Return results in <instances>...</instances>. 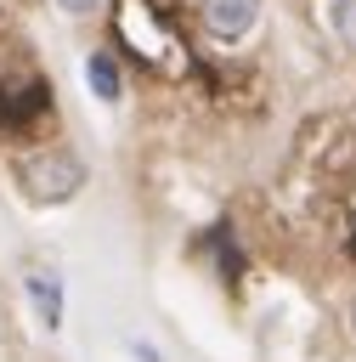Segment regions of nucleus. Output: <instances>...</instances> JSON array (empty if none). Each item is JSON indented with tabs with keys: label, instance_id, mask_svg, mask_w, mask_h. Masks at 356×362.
Listing matches in <instances>:
<instances>
[{
	"label": "nucleus",
	"instance_id": "nucleus-1",
	"mask_svg": "<svg viewBox=\"0 0 356 362\" xmlns=\"http://www.w3.org/2000/svg\"><path fill=\"white\" fill-rule=\"evenodd\" d=\"M17 187H28V198L40 204H68L85 187V164L68 147H34L17 158Z\"/></svg>",
	"mask_w": 356,
	"mask_h": 362
},
{
	"label": "nucleus",
	"instance_id": "nucleus-2",
	"mask_svg": "<svg viewBox=\"0 0 356 362\" xmlns=\"http://www.w3.org/2000/svg\"><path fill=\"white\" fill-rule=\"evenodd\" d=\"M198 11H203V28H209L220 45L243 40V34L260 23V0H198Z\"/></svg>",
	"mask_w": 356,
	"mask_h": 362
},
{
	"label": "nucleus",
	"instance_id": "nucleus-3",
	"mask_svg": "<svg viewBox=\"0 0 356 362\" xmlns=\"http://www.w3.org/2000/svg\"><path fill=\"white\" fill-rule=\"evenodd\" d=\"M51 107V79H28L23 90L0 85V130H23Z\"/></svg>",
	"mask_w": 356,
	"mask_h": 362
},
{
	"label": "nucleus",
	"instance_id": "nucleus-4",
	"mask_svg": "<svg viewBox=\"0 0 356 362\" xmlns=\"http://www.w3.org/2000/svg\"><path fill=\"white\" fill-rule=\"evenodd\" d=\"M28 305L45 322V334L62 328V277L57 272H28Z\"/></svg>",
	"mask_w": 356,
	"mask_h": 362
},
{
	"label": "nucleus",
	"instance_id": "nucleus-5",
	"mask_svg": "<svg viewBox=\"0 0 356 362\" xmlns=\"http://www.w3.org/2000/svg\"><path fill=\"white\" fill-rule=\"evenodd\" d=\"M85 85H90L96 102H107V107L124 96V74H119V62H113L107 51H90V57H85Z\"/></svg>",
	"mask_w": 356,
	"mask_h": 362
},
{
	"label": "nucleus",
	"instance_id": "nucleus-6",
	"mask_svg": "<svg viewBox=\"0 0 356 362\" xmlns=\"http://www.w3.org/2000/svg\"><path fill=\"white\" fill-rule=\"evenodd\" d=\"M333 34L345 40V51H356V0H333Z\"/></svg>",
	"mask_w": 356,
	"mask_h": 362
},
{
	"label": "nucleus",
	"instance_id": "nucleus-7",
	"mask_svg": "<svg viewBox=\"0 0 356 362\" xmlns=\"http://www.w3.org/2000/svg\"><path fill=\"white\" fill-rule=\"evenodd\" d=\"M130 356H136V362H164L158 345H147V339H130Z\"/></svg>",
	"mask_w": 356,
	"mask_h": 362
},
{
	"label": "nucleus",
	"instance_id": "nucleus-8",
	"mask_svg": "<svg viewBox=\"0 0 356 362\" xmlns=\"http://www.w3.org/2000/svg\"><path fill=\"white\" fill-rule=\"evenodd\" d=\"M57 6H62V11H68V17H90V11H96V6H102V0H57Z\"/></svg>",
	"mask_w": 356,
	"mask_h": 362
},
{
	"label": "nucleus",
	"instance_id": "nucleus-9",
	"mask_svg": "<svg viewBox=\"0 0 356 362\" xmlns=\"http://www.w3.org/2000/svg\"><path fill=\"white\" fill-rule=\"evenodd\" d=\"M350 339H356V300H350Z\"/></svg>",
	"mask_w": 356,
	"mask_h": 362
}]
</instances>
